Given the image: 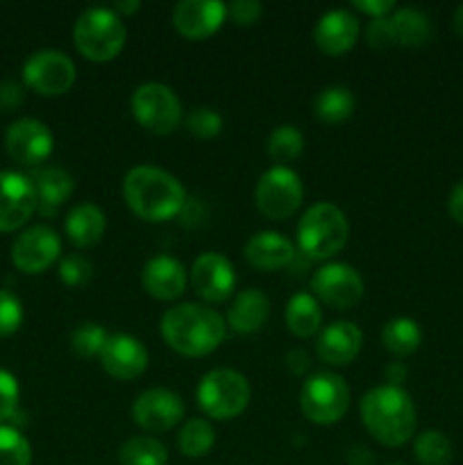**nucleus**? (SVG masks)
<instances>
[{"instance_id": "22", "label": "nucleus", "mask_w": 463, "mask_h": 465, "mask_svg": "<svg viewBox=\"0 0 463 465\" xmlns=\"http://www.w3.org/2000/svg\"><path fill=\"white\" fill-rule=\"evenodd\" d=\"M243 257L257 271L272 272L293 262L295 248L280 232H259L245 243Z\"/></svg>"}, {"instance_id": "17", "label": "nucleus", "mask_w": 463, "mask_h": 465, "mask_svg": "<svg viewBox=\"0 0 463 465\" xmlns=\"http://www.w3.org/2000/svg\"><path fill=\"white\" fill-rule=\"evenodd\" d=\"M227 18L221 0H182L172 7V25L184 39L204 41L216 35Z\"/></svg>"}, {"instance_id": "34", "label": "nucleus", "mask_w": 463, "mask_h": 465, "mask_svg": "<svg viewBox=\"0 0 463 465\" xmlns=\"http://www.w3.org/2000/svg\"><path fill=\"white\" fill-rule=\"evenodd\" d=\"M109 334L98 322H82L73 330L71 348L80 359H98Z\"/></svg>"}, {"instance_id": "12", "label": "nucleus", "mask_w": 463, "mask_h": 465, "mask_svg": "<svg viewBox=\"0 0 463 465\" xmlns=\"http://www.w3.org/2000/svg\"><path fill=\"white\" fill-rule=\"evenodd\" d=\"M53 132L36 118H18L5 132V150L21 166L39 168L53 154Z\"/></svg>"}, {"instance_id": "41", "label": "nucleus", "mask_w": 463, "mask_h": 465, "mask_svg": "<svg viewBox=\"0 0 463 465\" xmlns=\"http://www.w3.org/2000/svg\"><path fill=\"white\" fill-rule=\"evenodd\" d=\"M263 5L259 0H234L227 5V18L236 23V25H254L261 18Z\"/></svg>"}, {"instance_id": "24", "label": "nucleus", "mask_w": 463, "mask_h": 465, "mask_svg": "<svg viewBox=\"0 0 463 465\" xmlns=\"http://www.w3.org/2000/svg\"><path fill=\"white\" fill-rule=\"evenodd\" d=\"M271 313V300L261 289H245L232 300V307L227 309V330L236 334H254L263 327Z\"/></svg>"}, {"instance_id": "23", "label": "nucleus", "mask_w": 463, "mask_h": 465, "mask_svg": "<svg viewBox=\"0 0 463 465\" xmlns=\"http://www.w3.org/2000/svg\"><path fill=\"white\" fill-rule=\"evenodd\" d=\"M36 193V212L44 218L54 216L64 207L68 198L73 195V177L59 166H44L36 168L30 175Z\"/></svg>"}, {"instance_id": "30", "label": "nucleus", "mask_w": 463, "mask_h": 465, "mask_svg": "<svg viewBox=\"0 0 463 465\" xmlns=\"http://www.w3.org/2000/svg\"><path fill=\"white\" fill-rule=\"evenodd\" d=\"M118 465H168V450L153 436H132L118 448Z\"/></svg>"}, {"instance_id": "9", "label": "nucleus", "mask_w": 463, "mask_h": 465, "mask_svg": "<svg viewBox=\"0 0 463 465\" xmlns=\"http://www.w3.org/2000/svg\"><path fill=\"white\" fill-rule=\"evenodd\" d=\"M304 198L302 180L289 166H272L259 177L254 203L271 221H286L300 209Z\"/></svg>"}, {"instance_id": "47", "label": "nucleus", "mask_w": 463, "mask_h": 465, "mask_svg": "<svg viewBox=\"0 0 463 465\" xmlns=\"http://www.w3.org/2000/svg\"><path fill=\"white\" fill-rule=\"evenodd\" d=\"M348 463L350 465H372V454L370 450L363 448V445H354L348 452Z\"/></svg>"}, {"instance_id": "19", "label": "nucleus", "mask_w": 463, "mask_h": 465, "mask_svg": "<svg viewBox=\"0 0 463 465\" xmlns=\"http://www.w3.org/2000/svg\"><path fill=\"white\" fill-rule=\"evenodd\" d=\"M359 39V18L350 9H330L313 27L316 48L327 57H340L354 48Z\"/></svg>"}, {"instance_id": "49", "label": "nucleus", "mask_w": 463, "mask_h": 465, "mask_svg": "<svg viewBox=\"0 0 463 465\" xmlns=\"http://www.w3.org/2000/svg\"><path fill=\"white\" fill-rule=\"evenodd\" d=\"M454 32L458 35V39H463V5L454 12Z\"/></svg>"}, {"instance_id": "39", "label": "nucleus", "mask_w": 463, "mask_h": 465, "mask_svg": "<svg viewBox=\"0 0 463 465\" xmlns=\"http://www.w3.org/2000/svg\"><path fill=\"white\" fill-rule=\"evenodd\" d=\"M23 322V304L12 291L0 289V339L16 334Z\"/></svg>"}, {"instance_id": "37", "label": "nucleus", "mask_w": 463, "mask_h": 465, "mask_svg": "<svg viewBox=\"0 0 463 465\" xmlns=\"http://www.w3.org/2000/svg\"><path fill=\"white\" fill-rule=\"evenodd\" d=\"M184 125L198 139H213L222 132V116L212 107H198L184 118Z\"/></svg>"}, {"instance_id": "38", "label": "nucleus", "mask_w": 463, "mask_h": 465, "mask_svg": "<svg viewBox=\"0 0 463 465\" xmlns=\"http://www.w3.org/2000/svg\"><path fill=\"white\" fill-rule=\"evenodd\" d=\"M91 277H94V263L82 254H66L59 262V280L66 286L77 289V286L89 284Z\"/></svg>"}, {"instance_id": "3", "label": "nucleus", "mask_w": 463, "mask_h": 465, "mask_svg": "<svg viewBox=\"0 0 463 465\" xmlns=\"http://www.w3.org/2000/svg\"><path fill=\"white\" fill-rule=\"evenodd\" d=\"M361 420L368 434L384 448H402L416 434V404L398 386H375L361 400Z\"/></svg>"}, {"instance_id": "16", "label": "nucleus", "mask_w": 463, "mask_h": 465, "mask_svg": "<svg viewBox=\"0 0 463 465\" xmlns=\"http://www.w3.org/2000/svg\"><path fill=\"white\" fill-rule=\"evenodd\" d=\"M36 212V193L30 175L0 171V232H16Z\"/></svg>"}, {"instance_id": "18", "label": "nucleus", "mask_w": 463, "mask_h": 465, "mask_svg": "<svg viewBox=\"0 0 463 465\" xmlns=\"http://www.w3.org/2000/svg\"><path fill=\"white\" fill-rule=\"evenodd\" d=\"M148 350L130 334H109L98 361L109 377L118 381L139 380L148 368Z\"/></svg>"}, {"instance_id": "11", "label": "nucleus", "mask_w": 463, "mask_h": 465, "mask_svg": "<svg viewBox=\"0 0 463 465\" xmlns=\"http://www.w3.org/2000/svg\"><path fill=\"white\" fill-rule=\"evenodd\" d=\"M311 291L318 302L331 309H352L363 298V280L350 263L331 262L318 268L311 277Z\"/></svg>"}, {"instance_id": "48", "label": "nucleus", "mask_w": 463, "mask_h": 465, "mask_svg": "<svg viewBox=\"0 0 463 465\" xmlns=\"http://www.w3.org/2000/svg\"><path fill=\"white\" fill-rule=\"evenodd\" d=\"M112 9L118 14V16L125 18V16H132V14H134V12H139L141 3H139V0H123V3L113 5Z\"/></svg>"}, {"instance_id": "32", "label": "nucleus", "mask_w": 463, "mask_h": 465, "mask_svg": "<svg viewBox=\"0 0 463 465\" xmlns=\"http://www.w3.org/2000/svg\"><path fill=\"white\" fill-rule=\"evenodd\" d=\"M268 157L277 163V166H289L291 162L302 154L304 150V134L295 125H277L275 130L268 134L266 141Z\"/></svg>"}, {"instance_id": "28", "label": "nucleus", "mask_w": 463, "mask_h": 465, "mask_svg": "<svg viewBox=\"0 0 463 465\" xmlns=\"http://www.w3.org/2000/svg\"><path fill=\"white\" fill-rule=\"evenodd\" d=\"M354 94L343 84H334L322 89L313 100V114L320 123L327 125H339L345 123L354 114Z\"/></svg>"}, {"instance_id": "14", "label": "nucleus", "mask_w": 463, "mask_h": 465, "mask_svg": "<svg viewBox=\"0 0 463 465\" xmlns=\"http://www.w3.org/2000/svg\"><path fill=\"white\" fill-rule=\"evenodd\" d=\"M184 418V402L168 389H148L136 395L132 404V420L148 434H163Z\"/></svg>"}, {"instance_id": "5", "label": "nucleus", "mask_w": 463, "mask_h": 465, "mask_svg": "<svg viewBox=\"0 0 463 465\" xmlns=\"http://www.w3.org/2000/svg\"><path fill=\"white\" fill-rule=\"evenodd\" d=\"M123 18L112 7H91L77 16L73 41L82 57L89 62H112L118 57L127 39Z\"/></svg>"}, {"instance_id": "29", "label": "nucleus", "mask_w": 463, "mask_h": 465, "mask_svg": "<svg viewBox=\"0 0 463 465\" xmlns=\"http://www.w3.org/2000/svg\"><path fill=\"white\" fill-rule=\"evenodd\" d=\"M390 23H393L398 45H404V48H418V45L427 44L431 36L429 18H427L425 12L416 7L395 9Z\"/></svg>"}, {"instance_id": "13", "label": "nucleus", "mask_w": 463, "mask_h": 465, "mask_svg": "<svg viewBox=\"0 0 463 465\" xmlns=\"http://www.w3.org/2000/svg\"><path fill=\"white\" fill-rule=\"evenodd\" d=\"M62 254V241L48 225H32L23 230L12 243L14 266L27 275L48 271Z\"/></svg>"}, {"instance_id": "43", "label": "nucleus", "mask_w": 463, "mask_h": 465, "mask_svg": "<svg viewBox=\"0 0 463 465\" xmlns=\"http://www.w3.org/2000/svg\"><path fill=\"white\" fill-rule=\"evenodd\" d=\"M352 7L370 18H386L395 9V3L393 0H354Z\"/></svg>"}, {"instance_id": "35", "label": "nucleus", "mask_w": 463, "mask_h": 465, "mask_svg": "<svg viewBox=\"0 0 463 465\" xmlns=\"http://www.w3.org/2000/svg\"><path fill=\"white\" fill-rule=\"evenodd\" d=\"M32 448L21 430L0 425V465H30Z\"/></svg>"}, {"instance_id": "8", "label": "nucleus", "mask_w": 463, "mask_h": 465, "mask_svg": "<svg viewBox=\"0 0 463 465\" xmlns=\"http://www.w3.org/2000/svg\"><path fill=\"white\" fill-rule=\"evenodd\" d=\"M132 114L134 121L150 134L166 136L180 127L182 103L171 86L162 82H145L132 94Z\"/></svg>"}, {"instance_id": "15", "label": "nucleus", "mask_w": 463, "mask_h": 465, "mask_svg": "<svg viewBox=\"0 0 463 465\" xmlns=\"http://www.w3.org/2000/svg\"><path fill=\"white\" fill-rule=\"evenodd\" d=\"M189 284L207 302H225L236 289V271L225 254L202 252L191 266Z\"/></svg>"}, {"instance_id": "44", "label": "nucleus", "mask_w": 463, "mask_h": 465, "mask_svg": "<svg viewBox=\"0 0 463 465\" xmlns=\"http://www.w3.org/2000/svg\"><path fill=\"white\" fill-rule=\"evenodd\" d=\"M286 368H289L291 375L295 377H302L304 372H309V368H311V357H309L307 350L304 348L291 350V352L286 354Z\"/></svg>"}, {"instance_id": "40", "label": "nucleus", "mask_w": 463, "mask_h": 465, "mask_svg": "<svg viewBox=\"0 0 463 465\" xmlns=\"http://www.w3.org/2000/svg\"><path fill=\"white\" fill-rule=\"evenodd\" d=\"M366 41L372 50H389L393 48V45H398L390 16L370 18V23H368L366 27Z\"/></svg>"}, {"instance_id": "21", "label": "nucleus", "mask_w": 463, "mask_h": 465, "mask_svg": "<svg viewBox=\"0 0 463 465\" xmlns=\"http://www.w3.org/2000/svg\"><path fill=\"white\" fill-rule=\"evenodd\" d=\"M363 334L354 322L336 321L318 334L316 354L327 366H348L359 357Z\"/></svg>"}, {"instance_id": "1", "label": "nucleus", "mask_w": 463, "mask_h": 465, "mask_svg": "<svg viewBox=\"0 0 463 465\" xmlns=\"http://www.w3.org/2000/svg\"><path fill=\"white\" fill-rule=\"evenodd\" d=\"M159 331L168 348L177 354L200 359L221 348L227 336V322L207 304L182 302L163 313Z\"/></svg>"}, {"instance_id": "42", "label": "nucleus", "mask_w": 463, "mask_h": 465, "mask_svg": "<svg viewBox=\"0 0 463 465\" xmlns=\"http://www.w3.org/2000/svg\"><path fill=\"white\" fill-rule=\"evenodd\" d=\"M25 100V86L16 80L0 82V112H16Z\"/></svg>"}, {"instance_id": "4", "label": "nucleus", "mask_w": 463, "mask_h": 465, "mask_svg": "<svg viewBox=\"0 0 463 465\" xmlns=\"http://www.w3.org/2000/svg\"><path fill=\"white\" fill-rule=\"evenodd\" d=\"M350 223L343 209L331 203H316L298 223V245L309 259L325 262L345 248Z\"/></svg>"}, {"instance_id": "25", "label": "nucleus", "mask_w": 463, "mask_h": 465, "mask_svg": "<svg viewBox=\"0 0 463 465\" xmlns=\"http://www.w3.org/2000/svg\"><path fill=\"white\" fill-rule=\"evenodd\" d=\"M64 230H66L68 241L77 248H94L100 243L107 230V218H104L103 209L94 203H82L68 212L66 221H64Z\"/></svg>"}, {"instance_id": "45", "label": "nucleus", "mask_w": 463, "mask_h": 465, "mask_svg": "<svg viewBox=\"0 0 463 465\" xmlns=\"http://www.w3.org/2000/svg\"><path fill=\"white\" fill-rule=\"evenodd\" d=\"M448 212L458 225H463V180L449 191V198H448Z\"/></svg>"}, {"instance_id": "31", "label": "nucleus", "mask_w": 463, "mask_h": 465, "mask_svg": "<svg viewBox=\"0 0 463 465\" xmlns=\"http://www.w3.org/2000/svg\"><path fill=\"white\" fill-rule=\"evenodd\" d=\"M213 443H216V431L212 422L204 418H191L177 434V448L189 459L204 457L213 448Z\"/></svg>"}, {"instance_id": "20", "label": "nucleus", "mask_w": 463, "mask_h": 465, "mask_svg": "<svg viewBox=\"0 0 463 465\" xmlns=\"http://www.w3.org/2000/svg\"><path fill=\"white\" fill-rule=\"evenodd\" d=\"M141 284L148 291L150 298L172 302L186 291L189 272L177 259L168 257V254H157L145 262L143 271H141Z\"/></svg>"}, {"instance_id": "6", "label": "nucleus", "mask_w": 463, "mask_h": 465, "mask_svg": "<svg viewBox=\"0 0 463 465\" xmlns=\"http://www.w3.org/2000/svg\"><path fill=\"white\" fill-rule=\"evenodd\" d=\"M252 389L245 375L232 368H216L200 380L195 400L202 413L213 420H232L248 409Z\"/></svg>"}, {"instance_id": "10", "label": "nucleus", "mask_w": 463, "mask_h": 465, "mask_svg": "<svg viewBox=\"0 0 463 465\" xmlns=\"http://www.w3.org/2000/svg\"><path fill=\"white\" fill-rule=\"evenodd\" d=\"M75 64L62 50H36L23 64V82L39 95H64L75 84Z\"/></svg>"}, {"instance_id": "27", "label": "nucleus", "mask_w": 463, "mask_h": 465, "mask_svg": "<svg viewBox=\"0 0 463 465\" xmlns=\"http://www.w3.org/2000/svg\"><path fill=\"white\" fill-rule=\"evenodd\" d=\"M381 343L395 357H411L422 345V330L413 318H390L381 330Z\"/></svg>"}, {"instance_id": "7", "label": "nucleus", "mask_w": 463, "mask_h": 465, "mask_svg": "<svg viewBox=\"0 0 463 465\" xmlns=\"http://www.w3.org/2000/svg\"><path fill=\"white\" fill-rule=\"evenodd\" d=\"M350 389L336 372H316L300 389V409L313 425H334L348 413Z\"/></svg>"}, {"instance_id": "26", "label": "nucleus", "mask_w": 463, "mask_h": 465, "mask_svg": "<svg viewBox=\"0 0 463 465\" xmlns=\"http://www.w3.org/2000/svg\"><path fill=\"white\" fill-rule=\"evenodd\" d=\"M284 321L286 327L293 336L298 339H309V336H316L320 331L322 325V312L320 302L316 300L313 293H295L289 300L284 309Z\"/></svg>"}, {"instance_id": "2", "label": "nucleus", "mask_w": 463, "mask_h": 465, "mask_svg": "<svg viewBox=\"0 0 463 465\" xmlns=\"http://www.w3.org/2000/svg\"><path fill=\"white\" fill-rule=\"evenodd\" d=\"M123 198L134 216L148 223H166L180 216L186 204L182 182L157 166H134L123 180Z\"/></svg>"}, {"instance_id": "46", "label": "nucleus", "mask_w": 463, "mask_h": 465, "mask_svg": "<svg viewBox=\"0 0 463 465\" xmlns=\"http://www.w3.org/2000/svg\"><path fill=\"white\" fill-rule=\"evenodd\" d=\"M407 375H409L407 366L399 361L389 363L384 371V377H386V381H389V386H398V389H402V384L407 381Z\"/></svg>"}, {"instance_id": "33", "label": "nucleus", "mask_w": 463, "mask_h": 465, "mask_svg": "<svg viewBox=\"0 0 463 465\" xmlns=\"http://www.w3.org/2000/svg\"><path fill=\"white\" fill-rule=\"evenodd\" d=\"M413 454L420 465H452L454 459L452 443L438 430H427L420 436H416Z\"/></svg>"}, {"instance_id": "36", "label": "nucleus", "mask_w": 463, "mask_h": 465, "mask_svg": "<svg viewBox=\"0 0 463 465\" xmlns=\"http://www.w3.org/2000/svg\"><path fill=\"white\" fill-rule=\"evenodd\" d=\"M18 398H21V389L12 372L0 368V425L16 427L25 422V416L18 409Z\"/></svg>"}, {"instance_id": "50", "label": "nucleus", "mask_w": 463, "mask_h": 465, "mask_svg": "<svg viewBox=\"0 0 463 465\" xmlns=\"http://www.w3.org/2000/svg\"><path fill=\"white\" fill-rule=\"evenodd\" d=\"M386 465H407V463H386Z\"/></svg>"}]
</instances>
